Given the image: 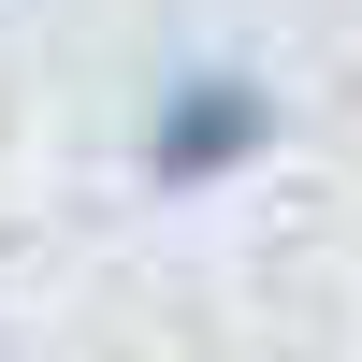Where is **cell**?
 I'll return each mask as SVG.
<instances>
[{
  "instance_id": "cell-1",
  "label": "cell",
  "mask_w": 362,
  "mask_h": 362,
  "mask_svg": "<svg viewBox=\"0 0 362 362\" xmlns=\"http://www.w3.org/2000/svg\"><path fill=\"white\" fill-rule=\"evenodd\" d=\"M276 131L290 116H276V87L247 58H174L145 131H131V160H145V189H232L247 160H276Z\"/></svg>"
}]
</instances>
